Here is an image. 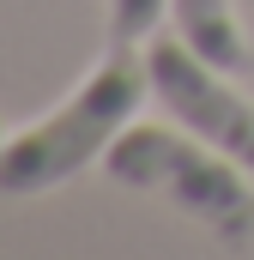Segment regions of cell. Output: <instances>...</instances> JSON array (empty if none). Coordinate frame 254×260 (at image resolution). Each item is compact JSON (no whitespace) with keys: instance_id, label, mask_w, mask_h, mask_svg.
<instances>
[{"instance_id":"obj_6","label":"cell","mask_w":254,"mask_h":260,"mask_svg":"<svg viewBox=\"0 0 254 260\" xmlns=\"http://www.w3.org/2000/svg\"><path fill=\"white\" fill-rule=\"evenodd\" d=\"M0 145H6V127H0Z\"/></svg>"},{"instance_id":"obj_5","label":"cell","mask_w":254,"mask_h":260,"mask_svg":"<svg viewBox=\"0 0 254 260\" xmlns=\"http://www.w3.org/2000/svg\"><path fill=\"white\" fill-rule=\"evenodd\" d=\"M170 0H109V43H139L164 24Z\"/></svg>"},{"instance_id":"obj_2","label":"cell","mask_w":254,"mask_h":260,"mask_svg":"<svg viewBox=\"0 0 254 260\" xmlns=\"http://www.w3.org/2000/svg\"><path fill=\"white\" fill-rule=\"evenodd\" d=\"M109 182L139 188V194L170 200L176 212L200 218L218 242L242 248L254 242V188L242 182L248 170L218 151L200 133H176V127H151V121H127L115 133V145L103 151Z\"/></svg>"},{"instance_id":"obj_3","label":"cell","mask_w":254,"mask_h":260,"mask_svg":"<svg viewBox=\"0 0 254 260\" xmlns=\"http://www.w3.org/2000/svg\"><path fill=\"white\" fill-rule=\"evenodd\" d=\"M145 67H151V97L188 133L212 139L218 151H230L254 176V97H242L230 85V73L212 67L206 55H194L182 37H151Z\"/></svg>"},{"instance_id":"obj_4","label":"cell","mask_w":254,"mask_h":260,"mask_svg":"<svg viewBox=\"0 0 254 260\" xmlns=\"http://www.w3.org/2000/svg\"><path fill=\"white\" fill-rule=\"evenodd\" d=\"M170 18H176V37L212 67H224V73L248 67V37H242L230 0H170Z\"/></svg>"},{"instance_id":"obj_1","label":"cell","mask_w":254,"mask_h":260,"mask_svg":"<svg viewBox=\"0 0 254 260\" xmlns=\"http://www.w3.org/2000/svg\"><path fill=\"white\" fill-rule=\"evenodd\" d=\"M151 97V67L145 55H133V43H109V55L79 79V91L61 109H49L37 127L6 133L0 145V194L30 200L73 182L85 164H97L115 133L133 121V109Z\"/></svg>"}]
</instances>
